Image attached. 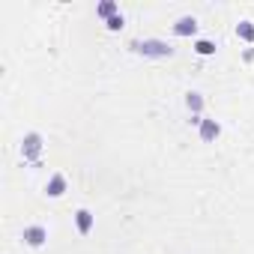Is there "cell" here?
<instances>
[{"label":"cell","instance_id":"6da1fadb","mask_svg":"<svg viewBox=\"0 0 254 254\" xmlns=\"http://www.w3.org/2000/svg\"><path fill=\"white\" fill-rule=\"evenodd\" d=\"M135 54H144V57H171L174 54V48L168 45V42H162V39H135L132 45H129Z\"/></svg>","mask_w":254,"mask_h":254},{"label":"cell","instance_id":"7a4b0ae2","mask_svg":"<svg viewBox=\"0 0 254 254\" xmlns=\"http://www.w3.org/2000/svg\"><path fill=\"white\" fill-rule=\"evenodd\" d=\"M21 156H24V162L39 165V156H42V135H39V132L24 135V141H21Z\"/></svg>","mask_w":254,"mask_h":254},{"label":"cell","instance_id":"3957f363","mask_svg":"<svg viewBox=\"0 0 254 254\" xmlns=\"http://www.w3.org/2000/svg\"><path fill=\"white\" fill-rule=\"evenodd\" d=\"M197 135H200V141L212 144V141L221 135V123H218V120H209V117H203V120H200V126H197Z\"/></svg>","mask_w":254,"mask_h":254},{"label":"cell","instance_id":"277c9868","mask_svg":"<svg viewBox=\"0 0 254 254\" xmlns=\"http://www.w3.org/2000/svg\"><path fill=\"white\" fill-rule=\"evenodd\" d=\"M45 239H48V230H45L42 224H30V227H24V242H27L30 248H42Z\"/></svg>","mask_w":254,"mask_h":254},{"label":"cell","instance_id":"5b68a950","mask_svg":"<svg viewBox=\"0 0 254 254\" xmlns=\"http://www.w3.org/2000/svg\"><path fill=\"white\" fill-rule=\"evenodd\" d=\"M174 33H177V36H194V33H197V18H194V15H183V18H177Z\"/></svg>","mask_w":254,"mask_h":254},{"label":"cell","instance_id":"8992f818","mask_svg":"<svg viewBox=\"0 0 254 254\" xmlns=\"http://www.w3.org/2000/svg\"><path fill=\"white\" fill-rule=\"evenodd\" d=\"M93 224H96V215H93L90 209H78V212H75V227H78V233L87 236V233L93 230Z\"/></svg>","mask_w":254,"mask_h":254},{"label":"cell","instance_id":"52a82bcc","mask_svg":"<svg viewBox=\"0 0 254 254\" xmlns=\"http://www.w3.org/2000/svg\"><path fill=\"white\" fill-rule=\"evenodd\" d=\"M186 108H189V114H191L194 120H200V111H203V96H200L197 90H189V93H186Z\"/></svg>","mask_w":254,"mask_h":254},{"label":"cell","instance_id":"ba28073f","mask_svg":"<svg viewBox=\"0 0 254 254\" xmlns=\"http://www.w3.org/2000/svg\"><path fill=\"white\" fill-rule=\"evenodd\" d=\"M45 194H48V197H63V194H66V177H63V174H54V177L48 180V186H45Z\"/></svg>","mask_w":254,"mask_h":254},{"label":"cell","instance_id":"9c48e42d","mask_svg":"<svg viewBox=\"0 0 254 254\" xmlns=\"http://www.w3.org/2000/svg\"><path fill=\"white\" fill-rule=\"evenodd\" d=\"M236 36L242 39V42H248V45H254V21H239L236 24Z\"/></svg>","mask_w":254,"mask_h":254},{"label":"cell","instance_id":"30bf717a","mask_svg":"<svg viewBox=\"0 0 254 254\" xmlns=\"http://www.w3.org/2000/svg\"><path fill=\"white\" fill-rule=\"evenodd\" d=\"M96 15H99V18H105V21H111L114 15H120V6L114 3V0H105V3H99V6H96Z\"/></svg>","mask_w":254,"mask_h":254},{"label":"cell","instance_id":"8fae6325","mask_svg":"<svg viewBox=\"0 0 254 254\" xmlns=\"http://www.w3.org/2000/svg\"><path fill=\"white\" fill-rule=\"evenodd\" d=\"M194 51H197L200 57H212V54H215V42H212V39H197V42H194Z\"/></svg>","mask_w":254,"mask_h":254},{"label":"cell","instance_id":"7c38bea8","mask_svg":"<svg viewBox=\"0 0 254 254\" xmlns=\"http://www.w3.org/2000/svg\"><path fill=\"white\" fill-rule=\"evenodd\" d=\"M123 24H126V18H123V15H114L111 21H105V27H108L111 33H117V30H123Z\"/></svg>","mask_w":254,"mask_h":254}]
</instances>
